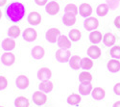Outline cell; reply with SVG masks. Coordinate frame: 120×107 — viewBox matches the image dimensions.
Wrapping results in <instances>:
<instances>
[{
    "label": "cell",
    "instance_id": "obj_1",
    "mask_svg": "<svg viewBox=\"0 0 120 107\" xmlns=\"http://www.w3.org/2000/svg\"><path fill=\"white\" fill-rule=\"evenodd\" d=\"M26 13L25 6L20 2H13L8 5L6 9V16L9 20L17 23L24 17Z\"/></svg>",
    "mask_w": 120,
    "mask_h": 107
},
{
    "label": "cell",
    "instance_id": "obj_2",
    "mask_svg": "<svg viewBox=\"0 0 120 107\" xmlns=\"http://www.w3.org/2000/svg\"><path fill=\"white\" fill-rule=\"evenodd\" d=\"M60 35H61V31H60L58 28H50L46 31L45 39L48 43L55 44L58 41Z\"/></svg>",
    "mask_w": 120,
    "mask_h": 107
},
{
    "label": "cell",
    "instance_id": "obj_3",
    "mask_svg": "<svg viewBox=\"0 0 120 107\" xmlns=\"http://www.w3.org/2000/svg\"><path fill=\"white\" fill-rule=\"evenodd\" d=\"M56 59L58 62L60 63H66L69 61L71 57V52L69 51V49H62V48H60L59 50L56 51Z\"/></svg>",
    "mask_w": 120,
    "mask_h": 107
},
{
    "label": "cell",
    "instance_id": "obj_4",
    "mask_svg": "<svg viewBox=\"0 0 120 107\" xmlns=\"http://www.w3.org/2000/svg\"><path fill=\"white\" fill-rule=\"evenodd\" d=\"M32 99H33V102L36 105L41 106V105L46 103V101H47V95H46L45 93H43L41 91H37V92H35L33 94Z\"/></svg>",
    "mask_w": 120,
    "mask_h": 107
},
{
    "label": "cell",
    "instance_id": "obj_5",
    "mask_svg": "<svg viewBox=\"0 0 120 107\" xmlns=\"http://www.w3.org/2000/svg\"><path fill=\"white\" fill-rule=\"evenodd\" d=\"M99 26V21L96 17H86L84 21V27L86 31H93Z\"/></svg>",
    "mask_w": 120,
    "mask_h": 107
},
{
    "label": "cell",
    "instance_id": "obj_6",
    "mask_svg": "<svg viewBox=\"0 0 120 107\" xmlns=\"http://www.w3.org/2000/svg\"><path fill=\"white\" fill-rule=\"evenodd\" d=\"M1 62L4 66L7 67H11L14 65V63L15 62V56L14 53H12L11 51H6L5 53L2 54L1 56Z\"/></svg>",
    "mask_w": 120,
    "mask_h": 107
},
{
    "label": "cell",
    "instance_id": "obj_7",
    "mask_svg": "<svg viewBox=\"0 0 120 107\" xmlns=\"http://www.w3.org/2000/svg\"><path fill=\"white\" fill-rule=\"evenodd\" d=\"M22 36H23V39L26 42L32 43V42H35L37 40L38 33H37V31L35 30L34 28H30L29 27V28H26L25 30L23 31Z\"/></svg>",
    "mask_w": 120,
    "mask_h": 107
},
{
    "label": "cell",
    "instance_id": "obj_8",
    "mask_svg": "<svg viewBox=\"0 0 120 107\" xmlns=\"http://www.w3.org/2000/svg\"><path fill=\"white\" fill-rule=\"evenodd\" d=\"M58 46L62 49H69L71 47V41L69 37L65 35H60L58 41H57Z\"/></svg>",
    "mask_w": 120,
    "mask_h": 107
},
{
    "label": "cell",
    "instance_id": "obj_9",
    "mask_svg": "<svg viewBox=\"0 0 120 107\" xmlns=\"http://www.w3.org/2000/svg\"><path fill=\"white\" fill-rule=\"evenodd\" d=\"M45 11L50 16H56L60 11V5L57 1H50L45 5Z\"/></svg>",
    "mask_w": 120,
    "mask_h": 107
},
{
    "label": "cell",
    "instance_id": "obj_10",
    "mask_svg": "<svg viewBox=\"0 0 120 107\" xmlns=\"http://www.w3.org/2000/svg\"><path fill=\"white\" fill-rule=\"evenodd\" d=\"M29 84H30V80L29 78L26 76V75H19L17 76V78L15 79V85L18 89L20 90H25L29 87Z\"/></svg>",
    "mask_w": 120,
    "mask_h": 107
},
{
    "label": "cell",
    "instance_id": "obj_11",
    "mask_svg": "<svg viewBox=\"0 0 120 107\" xmlns=\"http://www.w3.org/2000/svg\"><path fill=\"white\" fill-rule=\"evenodd\" d=\"M79 14L83 17H89L92 14V7L88 3H82L79 7Z\"/></svg>",
    "mask_w": 120,
    "mask_h": 107
},
{
    "label": "cell",
    "instance_id": "obj_12",
    "mask_svg": "<svg viewBox=\"0 0 120 107\" xmlns=\"http://www.w3.org/2000/svg\"><path fill=\"white\" fill-rule=\"evenodd\" d=\"M51 76H52V71L48 67H41L38 71V78L39 81L50 80Z\"/></svg>",
    "mask_w": 120,
    "mask_h": 107
},
{
    "label": "cell",
    "instance_id": "obj_13",
    "mask_svg": "<svg viewBox=\"0 0 120 107\" xmlns=\"http://www.w3.org/2000/svg\"><path fill=\"white\" fill-rule=\"evenodd\" d=\"M15 41L14 40L13 38H6L2 41L1 46H2V49H4L5 51H12L15 48Z\"/></svg>",
    "mask_w": 120,
    "mask_h": 107
},
{
    "label": "cell",
    "instance_id": "obj_14",
    "mask_svg": "<svg viewBox=\"0 0 120 107\" xmlns=\"http://www.w3.org/2000/svg\"><path fill=\"white\" fill-rule=\"evenodd\" d=\"M27 20L31 25H38L41 22V16L38 12H31L27 17Z\"/></svg>",
    "mask_w": 120,
    "mask_h": 107
},
{
    "label": "cell",
    "instance_id": "obj_15",
    "mask_svg": "<svg viewBox=\"0 0 120 107\" xmlns=\"http://www.w3.org/2000/svg\"><path fill=\"white\" fill-rule=\"evenodd\" d=\"M87 55L89 58H91V59H98L101 56V49H100V47L97 46L96 44H93L91 46H89L87 48Z\"/></svg>",
    "mask_w": 120,
    "mask_h": 107
},
{
    "label": "cell",
    "instance_id": "obj_16",
    "mask_svg": "<svg viewBox=\"0 0 120 107\" xmlns=\"http://www.w3.org/2000/svg\"><path fill=\"white\" fill-rule=\"evenodd\" d=\"M45 54V50L42 46H39V45H36L33 47V49L31 51V55L34 59L36 60H41L44 57Z\"/></svg>",
    "mask_w": 120,
    "mask_h": 107
},
{
    "label": "cell",
    "instance_id": "obj_17",
    "mask_svg": "<svg viewBox=\"0 0 120 107\" xmlns=\"http://www.w3.org/2000/svg\"><path fill=\"white\" fill-rule=\"evenodd\" d=\"M53 88H54V85H53V83L50 80L41 81V83H39V85H38L39 91H41V92H43L45 94L51 93L53 91Z\"/></svg>",
    "mask_w": 120,
    "mask_h": 107
},
{
    "label": "cell",
    "instance_id": "obj_18",
    "mask_svg": "<svg viewBox=\"0 0 120 107\" xmlns=\"http://www.w3.org/2000/svg\"><path fill=\"white\" fill-rule=\"evenodd\" d=\"M81 59L82 58L80 56H78V55L71 56L70 59H69V61H68L69 67H70L71 69L74 70V71H77L79 69H81V66H80V64H81Z\"/></svg>",
    "mask_w": 120,
    "mask_h": 107
},
{
    "label": "cell",
    "instance_id": "obj_19",
    "mask_svg": "<svg viewBox=\"0 0 120 107\" xmlns=\"http://www.w3.org/2000/svg\"><path fill=\"white\" fill-rule=\"evenodd\" d=\"M91 95L95 100H102V99H105L106 91L103 88H101V87H96V88H94L92 90Z\"/></svg>",
    "mask_w": 120,
    "mask_h": 107
},
{
    "label": "cell",
    "instance_id": "obj_20",
    "mask_svg": "<svg viewBox=\"0 0 120 107\" xmlns=\"http://www.w3.org/2000/svg\"><path fill=\"white\" fill-rule=\"evenodd\" d=\"M107 67L111 72L116 73L120 71V62L117 59H112V60H109L108 62Z\"/></svg>",
    "mask_w": 120,
    "mask_h": 107
},
{
    "label": "cell",
    "instance_id": "obj_21",
    "mask_svg": "<svg viewBox=\"0 0 120 107\" xmlns=\"http://www.w3.org/2000/svg\"><path fill=\"white\" fill-rule=\"evenodd\" d=\"M76 16L73 14H69V13H65L63 16V22L65 26H73L76 23Z\"/></svg>",
    "mask_w": 120,
    "mask_h": 107
},
{
    "label": "cell",
    "instance_id": "obj_22",
    "mask_svg": "<svg viewBox=\"0 0 120 107\" xmlns=\"http://www.w3.org/2000/svg\"><path fill=\"white\" fill-rule=\"evenodd\" d=\"M116 42V38L112 33H106L103 36V43L106 46H113Z\"/></svg>",
    "mask_w": 120,
    "mask_h": 107
},
{
    "label": "cell",
    "instance_id": "obj_23",
    "mask_svg": "<svg viewBox=\"0 0 120 107\" xmlns=\"http://www.w3.org/2000/svg\"><path fill=\"white\" fill-rule=\"evenodd\" d=\"M81 69L84 71H88V70H91L93 67V61L91 58L89 57H84L81 59Z\"/></svg>",
    "mask_w": 120,
    "mask_h": 107
},
{
    "label": "cell",
    "instance_id": "obj_24",
    "mask_svg": "<svg viewBox=\"0 0 120 107\" xmlns=\"http://www.w3.org/2000/svg\"><path fill=\"white\" fill-rule=\"evenodd\" d=\"M92 90L93 88H92L91 83H88V84L81 83L79 85V93L82 95H88L89 94H91Z\"/></svg>",
    "mask_w": 120,
    "mask_h": 107
},
{
    "label": "cell",
    "instance_id": "obj_25",
    "mask_svg": "<svg viewBox=\"0 0 120 107\" xmlns=\"http://www.w3.org/2000/svg\"><path fill=\"white\" fill-rule=\"evenodd\" d=\"M103 40L102 33L100 31H91V33L89 34V41L93 44H97Z\"/></svg>",
    "mask_w": 120,
    "mask_h": 107
},
{
    "label": "cell",
    "instance_id": "obj_26",
    "mask_svg": "<svg viewBox=\"0 0 120 107\" xmlns=\"http://www.w3.org/2000/svg\"><path fill=\"white\" fill-rule=\"evenodd\" d=\"M79 81L84 84H88L91 83L92 81V75L90 72H88L87 71H84L79 74Z\"/></svg>",
    "mask_w": 120,
    "mask_h": 107
},
{
    "label": "cell",
    "instance_id": "obj_27",
    "mask_svg": "<svg viewBox=\"0 0 120 107\" xmlns=\"http://www.w3.org/2000/svg\"><path fill=\"white\" fill-rule=\"evenodd\" d=\"M82 99H81V95L79 94H71L70 95H68V98L66 99L67 103L69 105H72V106H77L80 104Z\"/></svg>",
    "mask_w": 120,
    "mask_h": 107
},
{
    "label": "cell",
    "instance_id": "obj_28",
    "mask_svg": "<svg viewBox=\"0 0 120 107\" xmlns=\"http://www.w3.org/2000/svg\"><path fill=\"white\" fill-rule=\"evenodd\" d=\"M15 107H29L30 102L25 96H17L15 99Z\"/></svg>",
    "mask_w": 120,
    "mask_h": 107
},
{
    "label": "cell",
    "instance_id": "obj_29",
    "mask_svg": "<svg viewBox=\"0 0 120 107\" xmlns=\"http://www.w3.org/2000/svg\"><path fill=\"white\" fill-rule=\"evenodd\" d=\"M21 33V30L20 28H19L17 25H13L9 28L8 30V36L10 38H13V39H16L19 37V35H20Z\"/></svg>",
    "mask_w": 120,
    "mask_h": 107
},
{
    "label": "cell",
    "instance_id": "obj_30",
    "mask_svg": "<svg viewBox=\"0 0 120 107\" xmlns=\"http://www.w3.org/2000/svg\"><path fill=\"white\" fill-rule=\"evenodd\" d=\"M109 7L108 4H106V3L100 4V5H98V7L96 9V13L99 16H105L109 13Z\"/></svg>",
    "mask_w": 120,
    "mask_h": 107
},
{
    "label": "cell",
    "instance_id": "obj_31",
    "mask_svg": "<svg viewBox=\"0 0 120 107\" xmlns=\"http://www.w3.org/2000/svg\"><path fill=\"white\" fill-rule=\"evenodd\" d=\"M82 37L81 31L78 30V29H72V30L69 32V39H70L71 42H78Z\"/></svg>",
    "mask_w": 120,
    "mask_h": 107
},
{
    "label": "cell",
    "instance_id": "obj_32",
    "mask_svg": "<svg viewBox=\"0 0 120 107\" xmlns=\"http://www.w3.org/2000/svg\"><path fill=\"white\" fill-rule=\"evenodd\" d=\"M64 12L65 13H69V14H73V15L77 16L78 13H79V10H78V7L75 4L69 3V4H67L64 7Z\"/></svg>",
    "mask_w": 120,
    "mask_h": 107
},
{
    "label": "cell",
    "instance_id": "obj_33",
    "mask_svg": "<svg viewBox=\"0 0 120 107\" xmlns=\"http://www.w3.org/2000/svg\"><path fill=\"white\" fill-rule=\"evenodd\" d=\"M109 55L112 57V59H120V46L119 45H115L112 46L109 50Z\"/></svg>",
    "mask_w": 120,
    "mask_h": 107
},
{
    "label": "cell",
    "instance_id": "obj_34",
    "mask_svg": "<svg viewBox=\"0 0 120 107\" xmlns=\"http://www.w3.org/2000/svg\"><path fill=\"white\" fill-rule=\"evenodd\" d=\"M8 87V79L5 76H0V91L5 90Z\"/></svg>",
    "mask_w": 120,
    "mask_h": 107
},
{
    "label": "cell",
    "instance_id": "obj_35",
    "mask_svg": "<svg viewBox=\"0 0 120 107\" xmlns=\"http://www.w3.org/2000/svg\"><path fill=\"white\" fill-rule=\"evenodd\" d=\"M108 2V5L111 9H115L117 6H118V3H119V0H107Z\"/></svg>",
    "mask_w": 120,
    "mask_h": 107
},
{
    "label": "cell",
    "instance_id": "obj_36",
    "mask_svg": "<svg viewBox=\"0 0 120 107\" xmlns=\"http://www.w3.org/2000/svg\"><path fill=\"white\" fill-rule=\"evenodd\" d=\"M113 92L116 95H120V82L119 83H116L114 86H113Z\"/></svg>",
    "mask_w": 120,
    "mask_h": 107
},
{
    "label": "cell",
    "instance_id": "obj_37",
    "mask_svg": "<svg viewBox=\"0 0 120 107\" xmlns=\"http://www.w3.org/2000/svg\"><path fill=\"white\" fill-rule=\"evenodd\" d=\"M35 3L38 6H45L48 3V0H35Z\"/></svg>",
    "mask_w": 120,
    "mask_h": 107
},
{
    "label": "cell",
    "instance_id": "obj_38",
    "mask_svg": "<svg viewBox=\"0 0 120 107\" xmlns=\"http://www.w3.org/2000/svg\"><path fill=\"white\" fill-rule=\"evenodd\" d=\"M114 25L116 28L120 29V16H117L114 19Z\"/></svg>",
    "mask_w": 120,
    "mask_h": 107
},
{
    "label": "cell",
    "instance_id": "obj_39",
    "mask_svg": "<svg viewBox=\"0 0 120 107\" xmlns=\"http://www.w3.org/2000/svg\"><path fill=\"white\" fill-rule=\"evenodd\" d=\"M112 107H120V100H118V101L114 102V103H113V105H112Z\"/></svg>",
    "mask_w": 120,
    "mask_h": 107
},
{
    "label": "cell",
    "instance_id": "obj_40",
    "mask_svg": "<svg viewBox=\"0 0 120 107\" xmlns=\"http://www.w3.org/2000/svg\"><path fill=\"white\" fill-rule=\"evenodd\" d=\"M6 3H7V0H0V7L4 6Z\"/></svg>",
    "mask_w": 120,
    "mask_h": 107
},
{
    "label": "cell",
    "instance_id": "obj_41",
    "mask_svg": "<svg viewBox=\"0 0 120 107\" xmlns=\"http://www.w3.org/2000/svg\"><path fill=\"white\" fill-rule=\"evenodd\" d=\"M2 17V11H1V9H0V19H1Z\"/></svg>",
    "mask_w": 120,
    "mask_h": 107
},
{
    "label": "cell",
    "instance_id": "obj_42",
    "mask_svg": "<svg viewBox=\"0 0 120 107\" xmlns=\"http://www.w3.org/2000/svg\"><path fill=\"white\" fill-rule=\"evenodd\" d=\"M0 107H4V106H1V105H0Z\"/></svg>",
    "mask_w": 120,
    "mask_h": 107
},
{
    "label": "cell",
    "instance_id": "obj_43",
    "mask_svg": "<svg viewBox=\"0 0 120 107\" xmlns=\"http://www.w3.org/2000/svg\"><path fill=\"white\" fill-rule=\"evenodd\" d=\"M52 1H56V0H52Z\"/></svg>",
    "mask_w": 120,
    "mask_h": 107
},
{
    "label": "cell",
    "instance_id": "obj_44",
    "mask_svg": "<svg viewBox=\"0 0 120 107\" xmlns=\"http://www.w3.org/2000/svg\"><path fill=\"white\" fill-rule=\"evenodd\" d=\"M119 1H120V0H119Z\"/></svg>",
    "mask_w": 120,
    "mask_h": 107
}]
</instances>
